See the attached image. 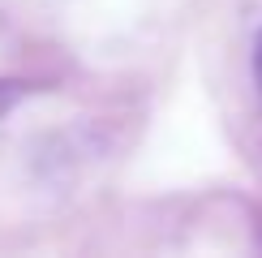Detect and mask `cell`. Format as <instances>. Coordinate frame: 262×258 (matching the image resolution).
Listing matches in <instances>:
<instances>
[{
  "instance_id": "cell-1",
  "label": "cell",
  "mask_w": 262,
  "mask_h": 258,
  "mask_svg": "<svg viewBox=\"0 0 262 258\" xmlns=\"http://www.w3.org/2000/svg\"><path fill=\"white\" fill-rule=\"evenodd\" d=\"M254 73H258V91H262V35H258V48H254Z\"/></svg>"
}]
</instances>
